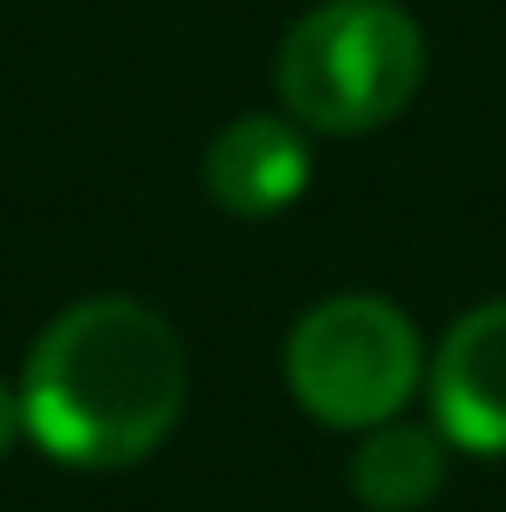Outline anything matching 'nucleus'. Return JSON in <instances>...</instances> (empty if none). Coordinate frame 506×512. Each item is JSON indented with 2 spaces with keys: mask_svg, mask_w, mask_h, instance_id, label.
<instances>
[{
  "mask_svg": "<svg viewBox=\"0 0 506 512\" xmlns=\"http://www.w3.org/2000/svg\"><path fill=\"white\" fill-rule=\"evenodd\" d=\"M442 474H448V454L429 428H409V422H377L364 435L351 461V493L364 500L370 512H422L442 493Z\"/></svg>",
  "mask_w": 506,
  "mask_h": 512,
  "instance_id": "obj_6",
  "label": "nucleus"
},
{
  "mask_svg": "<svg viewBox=\"0 0 506 512\" xmlns=\"http://www.w3.org/2000/svg\"><path fill=\"white\" fill-rule=\"evenodd\" d=\"M208 195L228 214H279L299 201V188L312 182V156H305V137L286 124V117H241L215 137L208 150Z\"/></svg>",
  "mask_w": 506,
  "mask_h": 512,
  "instance_id": "obj_5",
  "label": "nucleus"
},
{
  "mask_svg": "<svg viewBox=\"0 0 506 512\" xmlns=\"http://www.w3.org/2000/svg\"><path fill=\"white\" fill-rule=\"evenodd\" d=\"M26 435V409H20V389L0 383V461H7V448Z\"/></svg>",
  "mask_w": 506,
  "mask_h": 512,
  "instance_id": "obj_7",
  "label": "nucleus"
},
{
  "mask_svg": "<svg viewBox=\"0 0 506 512\" xmlns=\"http://www.w3.org/2000/svg\"><path fill=\"white\" fill-rule=\"evenodd\" d=\"M422 85V26L396 0H325L279 46V98L299 124L357 137Z\"/></svg>",
  "mask_w": 506,
  "mask_h": 512,
  "instance_id": "obj_2",
  "label": "nucleus"
},
{
  "mask_svg": "<svg viewBox=\"0 0 506 512\" xmlns=\"http://www.w3.org/2000/svg\"><path fill=\"white\" fill-rule=\"evenodd\" d=\"M422 376L416 325L390 299L344 292L292 325L286 338V383L305 415L325 428H377L409 402Z\"/></svg>",
  "mask_w": 506,
  "mask_h": 512,
  "instance_id": "obj_3",
  "label": "nucleus"
},
{
  "mask_svg": "<svg viewBox=\"0 0 506 512\" xmlns=\"http://www.w3.org/2000/svg\"><path fill=\"white\" fill-rule=\"evenodd\" d=\"M435 422L474 454H506V299L468 312L435 350Z\"/></svg>",
  "mask_w": 506,
  "mask_h": 512,
  "instance_id": "obj_4",
  "label": "nucleus"
},
{
  "mask_svg": "<svg viewBox=\"0 0 506 512\" xmlns=\"http://www.w3.org/2000/svg\"><path fill=\"white\" fill-rule=\"evenodd\" d=\"M189 396L182 344L137 299H78L26 357V435L65 467H130L176 428Z\"/></svg>",
  "mask_w": 506,
  "mask_h": 512,
  "instance_id": "obj_1",
  "label": "nucleus"
}]
</instances>
